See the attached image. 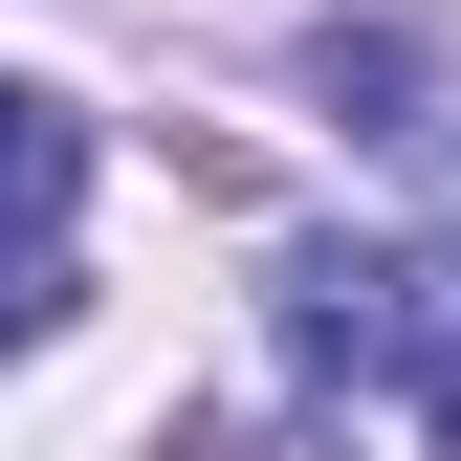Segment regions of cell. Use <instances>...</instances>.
<instances>
[{
    "label": "cell",
    "mask_w": 461,
    "mask_h": 461,
    "mask_svg": "<svg viewBox=\"0 0 461 461\" xmlns=\"http://www.w3.org/2000/svg\"><path fill=\"white\" fill-rule=\"evenodd\" d=\"M67 198H88V132H67L44 88H0V264H44V220H67Z\"/></svg>",
    "instance_id": "cell-1"
},
{
    "label": "cell",
    "mask_w": 461,
    "mask_h": 461,
    "mask_svg": "<svg viewBox=\"0 0 461 461\" xmlns=\"http://www.w3.org/2000/svg\"><path fill=\"white\" fill-rule=\"evenodd\" d=\"M439 439H461V374H439Z\"/></svg>",
    "instance_id": "cell-2"
}]
</instances>
